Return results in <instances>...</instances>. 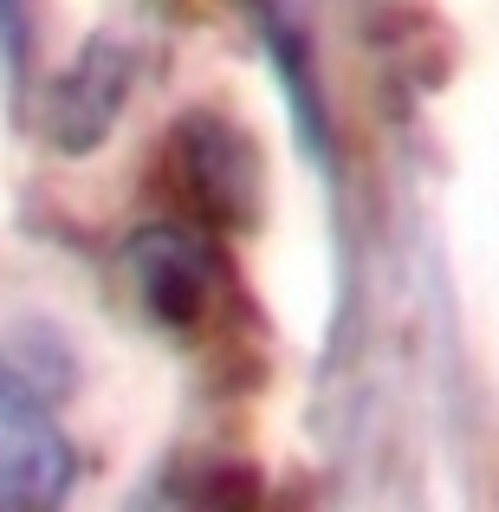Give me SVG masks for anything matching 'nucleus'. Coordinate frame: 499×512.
Wrapping results in <instances>:
<instances>
[{
  "label": "nucleus",
  "instance_id": "f257e3e1",
  "mask_svg": "<svg viewBox=\"0 0 499 512\" xmlns=\"http://www.w3.org/2000/svg\"><path fill=\"white\" fill-rule=\"evenodd\" d=\"M72 474V441L46 389L0 357V512H65Z\"/></svg>",
  "mask_w": 499,
  "mask_h": 512
},
{
  "label": "nucleus",
  "instance_id": "f03ea898",
  "mask_svg": "<svg viewBox=\"0 0 499 512\" xmlns=\"http://www.w3.org/2000/svg\"><path fill=\"white\" fill-rule=\"evenodd\" d=\"M130 78H137L130 46L98 33L59 78H52V91H46V137L59 143V150H72V156L98 150V143L111 137L124 98H130Z\"/></svg>",
  "mask_w": 499,
  "mask_h": 512
},
{
  "label": "nucleus",
  "instance_id": "7ed1b4c3",
  "mask_svg": "<svg viewBox=\"0 0 499 512\" xmlns=\"http://www.w3.org/2000/svg\"><path fill=\"white\" fill-rule=\"evenodd\" d=\"M130 286L143 292L156 325H195L214 299V247L182 221H156V227H137L130 234Z\"/></svg>",
  "mask_w": 499,
  "mask_h": 512
},
{
  "label": "nucleus",
  "instance_id": "20e7f679",
  "mask_svg": "<svg viewBox=\"0 0 499 512\" xmlns=\"http://www.w3.org/2000/svg\"><path fill=\"white\" fill-rule=\"evenodd\" d=\"M182 156H188V182H195V195L208 201L214 214H240L247 208V150H240L234 137H227L221 124H208V117H195V124L182 130Z\"/></svg>",
  "mask_w": 499,
  "mask_h": 512
}]
</instances>
